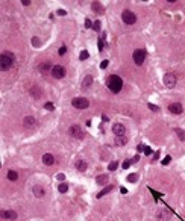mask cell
<instances>
[{
	"label": "cell",
	"instance_id": "obj_1",
	"mask_svg": "<svg viewBox=\"0 0 185 221\" xmlns=\"http://www.w3.org/2000/svg\"><path fill=\"white\" fill-rule=\"evenodd\" d=\"M14 61H15L14 53H11V52H3L2 56H0V70H2V71L11 70L12 65H14Z\"/></svg>",
	"mask_w": 185,
	"mask_h": 221
},
{
	"label": "cell",
	"instance_id": "obj_2",
	"mask_svg": "<svg viewBox=\"0 0 185 221\" xmlns=\"http://www.w3.org/2000/svg\"><path fill=\"white\" fill-rule=\"evenodd\" d=\"M108 88H109L114 94H117V92H120L122 88H123V80H122L119 76L112 74V76H109V79H108Z\"/></svg>",
	"mask_w": 185,
	"mask_h": 221
},
{
	"label": "cell",
	"instance_id": "obj_3",
	"mask_svg": "<svg viewBox=\"0 0 185 221\" xmlns=\"http://www.w3.org/2000/svg\"><path fill=\"white\" fill-rule=\"evenodd\" d=\"M132 58H134V62L137 65H143V62L146 59V50L144 48H137V50L134 52V55H132Z\"/></svg>",
	"mask_w": 185,
	"mask_h": 221
},
{
	"label": "cell",
	"instance_id": "obj_4",
	"mask_svg": "<svg viewBox=\"0 0 185 221\" xmlns=\"http://www.w3.org/2000/svg\"><path fill=\"white\" fill-rule=\"evenodd\" d=\"M72 105L75 108H78V109H85V108H88L90 102L85 99V97H76V99L72 100Z\"/></svg>",
	"mask_w": 185,
	"mask_h": 221
},
{
	"label": "cell",
	"instance_id": "obj_5",
	"mask_svg": "<svg viewBox=\"0 0 185 221\" xmlns=\"http://www.w3.org/2000/svg\"><path fill=\"white\" fill-rule=\"evenodd\" d=\"M122 20H123L126 24H134V23L137 21V15H135L132 11L126 9V11H123V14H122Z\"/></svg>",
	"mask_w": 185,
	"mask_h": 221
},
{
	"label": "cell",
	"instance_id": "obj_6",
	"mask_svg": "<svg viewBox=\"0 0 185 221\" xmlns=\"http://www.w3.org/2000/svg\"><path fill=\"white\" fill-rule=\"evenodd\" d=\"M52 76H53L55 79H62V77L65 76V68H64L62 65H53V68H52Z\"/></svg>",
	"mask_w": 185,
	"mask_h": 221
},
{
	"label": "cell",
	"instance_id": "obj_7",
	"mask_svg": "<svg viewBox=\"0 0 185 221\" xmlns=\"http://www.w3.org/2000/svg\"><path fill=\"white\" fill-rule=\"evenodd\" d=\"M68 132H70V135L73 138H78V139H82L84 138V132H82V129L78 124H73L70 129H68Z\"/></svg>",
	"mask_w": 185,
	"mask_h": 221
},
{
	"label": "cell",
	"instance_id": "obj_8",
	"mask_svg": "<svg viewBox=\"0 0 185 221\" xmlns=\"http://www.w3.org/2000/svg\"><path fill=\"white\" fill-rule=\"evenodd\" d=\"M164 85L167 88H173L176 85V76L172 74V73H167V74L164 76Z\"/></svg>",
	"mask_w": 185,
	"mask_h": 221
},
{
	"label": "cell",
	"instance_id": "obj_9",
	"mask_svg": "<svg viewBox=\"0 0 185 221\" xmlns=\"http://www.w3.org/2000/svg\"><path fill=\"white\" fill-rule=\"evenodd\" d=\"M112 132L117 136H123L126 133V127H125V124H122V123H115V124L112 126Z\"/></svg>",
	"mask_w": 185,
	"mask_h": 221
},
{
	"label": "cell",
	"instance_id": "obj_10",
	"mask_svg": "<svg viewBox=\"0 0 185 221\" xmlns=\"http://www.w3.org/2000/svg\"><path fill=\"white\" fill-rule=\"evenodd\" d=\"M156 220L158 221H170V212L167 209H159L156 212Z\"/></svg>",
	"mask_w": 185,
	"mask_h": 221
},
{
	"label": "cell",
	"instance_id": "obj_11",
	"mask_svg": "<svg viewBox=\"0 0 185 221\" xmlns=\"http://www.w3.org/2000/svg\"><path fill=\"white\" fill-rule=\"evenodd\" d=\"M169 112H172L173 115H179V114L184 112V108H182L181 103H172V105L169 106Z\"/></svg>",
	"mask_w": 185,
	"mask_h": 221
},
{
	"label": "cell",
	"instance_id": "obj_12",
	"mask_svg": "<svg viewBox=\"0 0 185 221\" xmlns=\"http://www.w3.org/2000/svg\"><path fill=\"white\" fill-rule=\"evenodd\" d=\"M35 124H37V120L34 117H25V120H23V126L26 129H34Z\"/></svg>",
	"mask_w": 185,
	"mask_h": 221
},
{
	"label": "cell",
	"instance_id": "obj_13",
	"mask_svg": "<svg viewBox=\"0 0 185 221\" xmlns=\"http://www.w3.org/2000/svg\"><path fill=\"white\" fill-rule=\"evenodd\" d=\"M0 217L2 218H5V220H15L17 218V212L15 211H6V209H3L2 212H0Z\"/></svg>",
	"mask_w": 185,
	"mask_h": 221
},
{
	"label": "cell",
	"instance_id": "obj_14",
	"mask_svg": "<svg viewBox=\"0 0 185 221\" xmlns=\"http://www.w3.org/2000/svg\"><path fill=\"white\" fill-rule=\"evenodd\" d=\"M32 192H34L35 197H38V199H43L44 195H46V189H44L41 185H35V186L32 188Z\"/></svg>",
	"mask_w": 185,
	"mask_h": 221
},
{
	"label": "cell",
	"instance_id": "obj_15",
	"mask_svg": "<svg viewBox=\"0 0 185 221\" xmlns=\"http://www.w3.org/2000/svg\"><path fill=\"white\" fill-rule=\"evenodd\" d=\"M43 164H44V165H47V167L53 165V164H55V158H53V155H50V153L43 155Z\"/></svg>",
	"mask_w": 185,
	"mask_h": 221
},
{
	"label": "cell",
	"instance_id": "obj_16",
	"mask_svg": "<svg viewBox=\"0 0 185 221\" xmlns=\"http://www.w3.org/2000/svg\"><path fill=\"white\" fill-rule=\"evenodd\" d=\"M75 167H76V170L78 171H82V173H85V170H87V162L84 161V159H78L76 162H75Z\"/></svg>",
	"mask_w": 185,
	"mask_h": 221
},
{
	"label": "cell",
	"instance_id": "obj_17",
	"mask_svg": "<svg viewBox=\"0 0 185 221\" xmlns=\"http://www.w3.org/2000/svg\"><path fill=\"white\" fill-rule=\"evenodd\" d=\"M91 85H92V76H91V74H87V76L84 77V80H82V88H84V89H88Z\"/></svg>",
	"mask_w": 185,
	"mask_h": 221
},
{
	"label": "cell",
	"instance_id": "obj_18",
	"mask_svg": "<svg viewBox=\"0 0 185 221\" xmlns=\"http://www.w3.org/2000/svg\"><path fill=\"white\" fill-rule=\"evenodd\" d=\"M108 182H109V176L108 174H100V176L96 177V183L97 185H106Z\"/></svg>",
	"mask_w": 185,
	"mask_h": 221
},
{
	"label": "cell",
	"instance_id": "obj_19",
	"mask_svg": "<svg viewBox=\"0 0 185 221\" xmlns=\"http://www.w3.org/2000/svg\"><path fill=\"white\" fill-rule=\"evenodd\" d=\"M38 68H40V71H41V73H49V70L52 71V68H53V67H52V64H50V62H43V64H40V67H38Z\"/></svg>",
	"mask_w": 185,
	"mask_h": 221
},
{
	"label": "cell",
	"instance_id": "obj_20",
	"mask_svg": "<svg viewBox=\"0 0 185 221\" xmlns=\"http://www.w3.org/2000/svg\"><path fill=\"white\" fill-rule=\"evenodd\" d=\"M31 95H32V97H37V99H40V97L43 95L41 88H40V86H32V88H31Z\"/></svg>",
	"mask_w": 185,
	"mask_h": 221
},
{
	"label": "cell",
	"instance_id": "obj_21",
	"mask_svg": "<svg viewBox=\"0 0 185 221\" xmlns=\"http://www.w3.org/2000/svg\"><path fill=\"white\" fill-rule=\"evenodd\" d=\"M128 142V138L123 135V136H115V144L117 145H125Z\"/></svg>",
	"mask_w": 185,
	"mask_h": 221
},
{
	"label": "cell",
	"instance_id": "obj_22",
	"mask_svg": "<svg viewBox=\"0 0 185 221\" xmlns=\"http://www.w3.org/2000/svg\"><path fill=\"white\" fill-rule=\"evenodd\" d=\"M92 11L102 14V12H103V8H102V5H100L99 2H92Z\"/></svg>",
	"mask_w": 185,
	"mask_h": 221
},
{
	"label": "cell",
	"instance_id": "obj_23",
	"mask_svg": "<svg viewBox=\"0 0 185 221\" xmlns=\"http://www.w3.org/2000/svg\"><path fill=\"white\" fill-rule=\"evenodd\" d=\"M8 179H9V180H12V182H14V180H17V179H18L17 171H14V170H9V171H8Z\"/></svg>",
	"mask_w": 185,
	"mask_h": 221
},
{
	"label": "cell",
	"instance_id": "obj_24",
	"mask_svg": "<svg viewBox=\"0 0 185 221\" xmlns=\"http://www.w3.org/2000/svg\"><path fill=\"white\" fill-rule=\"evenodd\" d=\"M111 189H112V186L109 185V186H106L105 189H102V191H100V192H99V194L96 195V197H97V199H102V197H103V195H106V194H108V192H109Z\"/></svg>",
	"mask_w": 185,
	"mask_h": 221
},
{
	"label": "cell",
	"instance_id": "obj_25",
	"mask_svg": "<svg viewBox=\"0 0 185 221\" xmlns=\"http://www.w3.org/2000/svg\"><path fill=\"white\" fill-rule=\"evenodd\" d=\"M175 132L178 133V138H179L181 141H185V132H184V130H181V129H175Z\"/></svg>",
	"mask_w": 185,
	"mask_h": 221
},
{
	"label": "cell",
	"instance_id": "obj_26",
	"mask_svg": "<svg viewBox=\"0 0 185 221\" xmlns=\"http://www.w3.org/2000/svg\"><path fill=\"white\" fill-rule=\"evenodd\" d=\"M117 167H119V162H117V161H112V162L108 165V170H109V171H114V170H117Z\"/></svg>",
	"mask_w": 185,
	"mask_h": 221
},
{
	"label": "cell",
	"instance_id": "obj_27",
	"mask_svg": "<svg viewBox=\"0 0 185 221\" xmlns=\"http://www.w3.org/2000/svg\"><path fill=\"white\" fill-rule=\"evenodd\" d=\"M58 191H59V192H62V194H64V192H67V191H68V185H67V183H61V185L58 186Z\"/></svg>",
	"mask_w": 185,
	"mask_h": 221
},
{
	"label": "cell",
	"instance_id": "obj_28",
	"mask_svg": "<svg viewBox=\"0 0 185 221\" xmlns=\"http://www.w3.org/2000/svg\"><path fill=\"white\" fill-rule=\"evenodd\" d=\"M88 56H90V53H88L87 50H82L81 55H79V59H81V61H85V59H88Z\"/></svg>",
	"mask_w": 185,
	"mask_h": 221
},
{
	"label": "cell",
	"instance_id": "obj_29",
	"mask_svg": "<svg viewBox=\"0 0 185 221\" xmlns=\"http://www.w3.org/2000/svg\"><path fill=\"white\" fill-rule=\"evenodd\" d=\"M147 106H149V109H150V111H153V112H159V111H161V109H159V106H156V105H152V103H149Z\"/></svg>",
	"mask_w": 185,
	"mask_h": 221
},
{
	"label": "cell",
	"instance_id": "obj_30",
	"mask_svg": "<svg viewBox=\"0 0 185 221\" xmlns=\"http://www.w3.org/2000/svg\"><path fill=\"white\" fill-rule=\"evenodd\" d=\"M40 44H41V42H40V38H37V36L32 38V45H34V47H38Z\"/></svg>",
	"mask_w": 185,
	"mask_h": 221
},
{
	"label": "cell",
	"instance_id": "obj_31",
	"mask_svg": "<svg viewBox=\"0 0 185 221\" xmlns=\"http://www.w3.org/2000/svg\"><path fill=\"white\" fill-rule=\"evenodd\" d=\"M44 108L47 109V111H53V109H55L53 103H50V102H49V103H46V105H44Z\"/></svg>",
	"mask_w": 185,
	"mask_h": 221
},
{
	"label": "cell",
	"instance_id": "obj_32",
	"mask_svg": "<svg viewBox=\"0 0 185 221\" xmlns=\"http://www.w3.org/2000/svg\"><path fill=\"white\" fill-rule=\"evenodd\" d=\"M65 52H67V47L65 45H62V47H59V50H58V53L62 56V55H65Z\"/></svg>",
	"mask_w": 185,
	"mask_h": 221
},
{
	"label": "cell",
	"instance_id": "obj_33",
	"mask_svg": "<svg viewBox=\"0 0 185 221\" xmlns=\"http://www.w3.org/2000/svg\"><path fill=\"white\" fill-rule=\"evenodd\" d=\"M170 162H172V156H166L164 161H163V165H169Z\"/></svg>",
	"mask_w": 185,
	"mask_h": 221
},
{
	"label": "cell",
	"instance_id": "obj_34",
	"mask_svg": "<svg viewBox=\"0 0 185 221\" xmlns=\"http://www.w3.org/2000/svg\"><path fill=\"white\" fill-rule=\"evenodd\" d=\"M138 177H137V174H129L128 176V182H135Z\"/></svg>",
	"mask_w": 185,
	"mask_h": 221
},
{
	"label": "cell",
	"instance_id": "obj_35",
	"mask_svg": "<svg viewBox=\"0 0 185 221\" xmlns=\"http://www.w3.org/2000/svg\"><path fill=\"white\" fill-rule=\"evenodd\" d=\"M144 153H146V156H149V155H152V149L150 147H144V150H143Z\"/></svg>",
	"mask_w": 185,
	"mask_h": 221
},
{
	"label": "cell",
	"instance_id": "obj_36",
	"mask_svg": "<svg viewBox=\"0 0 185 221\" xmlns=\"http://www.w3.org/2000/svg\"><path fill=\"white\" fill-rule=\"evenodd\" d=\"M91 26H94V23H91V20H85V28H91Z\"/></svg>",
	"mask_w": 185,
	"mask_h": 221
},
{
	"label": "cell",
	"instance_id": "obj_37",
	"mask_svg": "<svg viewBox=\"0 0 185 221\" xmlns=\"http://www.w3.org/2000/svg\"><path fill=\"white\" fill-rule=\"evenodd\" d=\"M92 29H94V31H99V29H100V21H96L94 26H92Z\"/></svg>",
	"mask_w": 185,
	"mask_h": 221
},
{
	"label": "cell",
	"instance_id": "obj_38",
	"mask_svg": "<svg viewBox=\"0 0 185 221\" xmlns=\"http://www.w3.org/2000/svg\"><path fill=\"white\" fill-rule=\"evenodd\" d=\"M108 64H109V61H106V59H105V61L100 64V67H102V68H106V67H108Z\"/></svg>",
	"mask_w": 185,
	"mask_h": 221
},
{
	"label": "cell",
	"instance_id": "obj_39",
	"mask_svg": "<svg viewBox=\"0 0 185 221\" xmlns=\"http://www.w3.org/2000/svg\"><path fill=\"white\" fill-rule=\"evenodd\" d=\"M21 3L25 5V6H29V5H31L32 2H31V0H21Z\"/></svg>",
	"mask_w": 185,
	"mask_h": 221
},
{
	"label": "cell",
	"instance_id": "obj_40",
	"mask_svg": "<svg viewBox=\"0 0 185 221\" xmlns=\"http://www.w3.org/2000/svg\"><path fill=\"white\" fill-rule=\"evenodd\" d=\"M129 165H131V161H126V162H123V168L126 170V168H129Z\"/></svg>",
	"mask_w": 185,
	"mask_h": 221
},
{
	"label": "cell",
	"instance_id": "obj_41",
	"mask_svg": "<svg viewBox=\"0 0 185 221\" xmlns=\"http://www.w3.org/2000/svg\"><path fill=\"white\" fill-rule=\"evenodd\" d=\"M65 14H67V12H65L64 9H59V11H58V15H65Z\"/></svg>",
	"mask_w": 185,
	"mask_h": 221
},
{
	"label": "cell",
	"instance_id": "obj_42",
	"mask_svg": "<svg viewBox=\"0 0 185 221\" xmlns=\"http://www.w3.org/2000/svg\"><path fill=\"white\" fill-rule=\"evenodd\" d=\"M64 179H65L64 174H58V180H64Z\"/></svg>",
	"mask_w": 185,
	"mask_h": 221
},
{
	"label": "cell",
	"instance_id": "obj_43",
	"mask_svg": "<svg viewBox=\"0 0 185 221\" xmlns=\"http://www.w3.org/2000/svg\"><path fill=\"white\" fill-rule=\"evenodd\" d=\"M138 161H140V156H138V155H137V156H135V158L132 159V162H138Z\"/></svg>",
	"mask_w": 185,
	"mask_h": 221
}]
</instances>
